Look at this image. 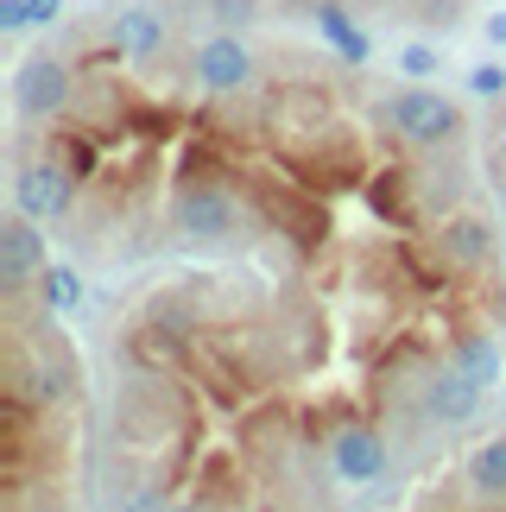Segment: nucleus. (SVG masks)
I'll use <instances>...</instances> for the list:
<instances>
[{
  "label": "nucleus",
  "instance_id": "9",
  "mask_svg": "<svg viewBox=\"0 0 506 512\" xmlns=\"http://www.w3.org/2000/svg\"><path fill=\"white\" fill-rule=\"evenodd\" d=\"M437 260L456 272H481L494 260V228L481 215H443L437 222Z\"/></svg>",
  "mask_w": 506,
  "mask_h": 512
},
{
  "label": "nucleus",
  "instance_id": "18",
  "mask_svg": "<svg viewBox=\"0 0 506 512\" xmlns=\"http://www.w3.org/2000/svg\"><path fill=\"white\" fill-rule=\"evenodd\" d=\"M57 13H64V0H26V26H57Z\"/></svg>",
  "mask_w": 506,
  "mask_h": 512
},
{
  "label": "nucleus",
  "instance_id": "21",
  "mask_svg": "<svg viewBox=\"0 0 506 512\" xmlns=\"http://www.w3.org/2000/svg\"><path fill=\"white\" fill-rule=\"evenodd\" d=\"M405 7H437V0H405Z\"/></svg>",
  "mask_w": 506,
  "mask_h": 512
},
{
  "label": "nucleus",
  "instance_id": "20",
  "mask_svg": "<svg viewBox=\"0 0 506 512\" xmlns=\"http://www.w3.org/2000/svg\"><path fill=\"white\" fill-rule=\"evenodd\" d=\"M481 32H488V45H506V13H494V19H488Z\"/></svg>",
  "mask_w": 506,
  "mask_h": 512
},
{
  "label": "nucleus",
  "instance_id": "14",
  "mask_svg": "<svg viewBox=\"0 0 506 512\" xmlns=\"http://www.w3.org/2000/svg\"><path fill=\"white\" fill-rule=\"evenodd\" d=\"M310 19H317V32L336 45V57H348V64H367V51H374V45H367V32H361L342 7H317Z\"/></svg>",
  "mask_w": 506,
  "mask_h": 512
},
{
  "label": "nucleus",
  "instance_id": "17",
  "mask_svg": "<svg viewBox=\"0 0 506 512\" xmlns=\"http://www.w3.org/2000/svg\"><path fill=\"white\" fill-rule=\"evenodd\" d=\"M469 89H475V95H506V70H500V64L469 70Z\"/></svg>",
  "mask_w": 506,
  "mask_h": 512
},
{
  "label": "nucleus",
  "instance_id": "5",
  "mask_svg": "<svg viewBox=\"0 0 506 512\" xmlns=\"http://www.w3.org/2000/svg\"><path fill=\"white\" fill-rule=\"evenodd\" d=\"M45 234H38V215L13 209L7 222H0V291L19 298L26 285H38V272H45Z\"/></svg>",
  "mask_w": 506,
  "mask_h": 512
},
{
  "label": "nucleus",
  "instance_id": "1",
  "mask_svg": "<svg viewBox=\"0 0 506 512\" xmlns=\"http://www.w3.org/2000/svg\"><path fill=\"white\" fill-rule=\"evenodd\" d=\"M380 114H386V127H393L405 146H418V152H443V146L462 140V114H456V102H450V95H437V89H424V83L399 89Z\"/></svg>",
  "mask_w": 506,
  "mask_h": 512
},
{
  "label": "nucleus",
  "instance_id": "10",
  "mask_svg": "<svg viewBox=\"0 0 506 512\" xmlns=\"http://www.w3.org/2000/svg\"><path fill=\"white\" fill-rule=\"evenodd\" d=\"M114 45H121L127 64H159L165 45H171V26H165V13L159 7H127L121 19H114Z\"/></svg>",
  "mask_w": 506,
  "mask_h": 512
},
{
  "label": "nucleus",
  "instance_id": "3",
  "mask_svg": "<svg viewBox=\"0 0 506 512\" xmlns=\"http://www.w3.org/2000/svg\"><path fill=\"white\" fill-rule=\"evenodd\" d=\"M70 102H76V70H70V57L32 51L26 64L13 70V108L26 114V121H64Z\"/></svg>",
  "mask_w": 506,
  "mask_h": 512
},
{
  "label": "nucleus",
  "instance_id": "11",
  "mask_svg": "<svg viewBox=\"0 0 506 512\" xmlns=\"http://www.w3.org/2000/svg\"><path fill=\"white\" fill-rule=\"evenodd\" d=\"M13 399L19 405H64L70 399V367L64 361H51V354H13Z\"/></svg>",
  "mask_w": 506,
  "mask_h": 512
},
{
  "label": "nucleus",
  "instance_id": "6",
  "mask_svg": "<svg viewBox=\"0 0 506 512\" xmlns=\"http://www.w3.org/2000/svg\"><path fill=\"white\" fill-rule=\"evenodd\" d=\"M329 468H336V481L348 487H374L386 481V468H393V449L374 424H342L336 437H329Z\"/></svg>",
  "mask_w": 506,
  "mask_h": 512
},
{
  "label": "nucleus",
  "instance_id": "2",
  "mask_svg": "<svg viewBox=\"0 0 506 512\" xmlns=\"http://www.w3.org/2000/svg\"><path fill=\"white\" fill-rule=\"evenodd\" d=\"M171 228L184 241H228L241 228V196L228 184H216V177H190L171 196Z\"/></svg>",
  "mask_w": 506,
  "mask_h": 512
},
{
  "label": "nucleus",
  "instance_id": "15",
  "mask_svg": "<svg viewBox=\"0 0 506 512\" xmlns=\"http://www.w3.org/2000/svg\"><path fill=\"white\" fill-rule=\"evenodd\" d=\"M38 304H45V317H64V310L83 304V279L70 266H45L38 272Z\"/></svg>",
  "mask_w": 506,
  "mask_h": 512
},
{
  "label": "nucleus",
  "instance_id": "8",
  "mask_svg": "<svg viewBox=\"0 0 506 512\" xmlns=\"http://www.w3.org/2000/svg\"><path fill=\"white\" fill-rule=\"evenodd\" d=\"M481 399H488V386H475L469 373H456V367H443L424 380V418H431L437 430H456V424H469Z\"/></svg>",
  "mask_w": 506,
  "mask_h": 512
},
{
  "label": "nucleus",
  "instance_id": "4",
  "mask_svg": "<svg viewBox=\"0 0 506 512\" xmlns=\"http://www.w3.org/2000/svg\"><path fill=\"white\" fill-rule=\"evenodd\" d=\"M70 203H76V165H64L57 152L19 165V177H13V209L38 215V222H57V215H70Z\"/></svg>",
  "mask_w": 506,
  "mask_h": 512
},
{
  "label": "nucleus",
  "instance_id": "7",
  "mask_svg": "<svg viewBox=\"0 0 506 512\" xmlns=\"http://www.w3.org/2000/svg\"><path fill=\"white\" fill-rule=\"evenodd\" d=\"M197 89L203 95H241L253 83V51L241 45L235 32H216V38H203L197 45Z\"/></svg>",
  "mask_w": 506,
  "mask_h": 512
},
{
  "label": "nucleus",
  "instance_id": "16",
  "mask_svg": "<svg viewBox=\"0 0 506 512\" xmlns=\"http://www.w3.org/2000/svg\"><path fill=\"white\" fill-rule=\"evenodd\" d=\"M399 76H437V51L431 45H399Z\"/></svg>",
  "mask_w": 506,
  "mask_h": 512
},
{
  "label": "nucleus",
  "instance_id": "19",
  "mask_svg": "<svg viewBox=\"0 0 506 512\" xmlns=\"http://www.w3.org/2000/svg\"><path fill=\"white\" fill-rule=\"evenodd\" d=\"M0 32H32L26 26V0H0Z\"/></svg>",
  "mask_w": 506,
  "mask_h": 512
},
{
  "label": "nucleus",
  "instance_id": "12",
  "mask_svg": "<svg viewBox=\"0 0 506 512\" xmlns=\"http://www.w3.org/2000/svg\"><path fill=\"white\" fill-rule=\"evenodd\" d=\"M450 367L469 373L475 386H500L506 380V354H500V342L488 336V329H462V336L450 342Z\"/></svg>",
  "mask_w": 506,
  "mask_h": 512
},
{
  "label": "nucleus",
  "instance_id": "13",
  "mask_svg": "<svg viewBox=\"0 0 506 512\" xmlns=\"http://www.w3.org/2000/svg\"><path fill=\"white\" fill-rule=\"evenodd\" d=\"M469 494L488 500V506L506 500V437H488V443L469 456Z\"/></svg>",
  "mask_w": 506,
  "mask_h": 512
}]
</instances>
